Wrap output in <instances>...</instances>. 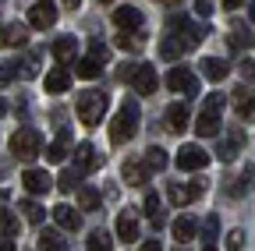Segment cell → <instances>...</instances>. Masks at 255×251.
<instances>
[{
	"instance_id": "f5cc1de1",
	"label": "cell",
	"mask_w": 255,
	"mask_h": 251,
	"mask_svg": "<svg viewBox=\"0 0 255 251\" xmlns=\"http://www.w3.org/2000/svg\"><path fill=\"white\" fill-rule=\"evenodd\" d=\"M202 251H216V248H213V244H206V248H202Z\"/></svg>"
},
{
	"instance_id": "8992f818",
	"label": "cell",
	"mask_w": 255,
	"mask_h": 251,
	"mask_svg": "<svg viewBox=\"0 0 255 251\" xmlns=\"http://www.w3.org/2000/svg\"><path fill=\"white\" fill-rule=\"evenodd\" d=\"M53 21H57V7L50 0H36V4L28 7V25L32 28H50Z\"/></svg>"
},
{
	"instance_id": "f35d334b",
	"label": "cell",
	"mask_w": 255,
	"mask_h": 251,
	"mask_svg": "<svg viewBox=\"0 0 255 251\" xmlns=\"http://www.w3.org/2000/svg\"><path fill=\"white\" fill-rule=\"evenodd\" d=\"M245 248V230H231L227 234V251H241Z\"/></svg>"
},
{
	"instance_id": "9a60e30c",
	"label": "cell",
	"mask_w": 255,
	"mask_h": 251,
	"mask_svg": "<svg viewBox=\"0 0 255 251\" xmlns=\"http://www.w3.org/2000/svg\"><path fill=\"white\" fill-rule=\"evenodd\" d=\"M68 149H71V131H68V128H60L57 138H53L50 149H46V160H50V163H60L64 156H68Z\"/></svg>"
},
{
	"instance_id": "681fc988",
	"label": "cell",
	"mask_w": 255,
	"mask_h": 251,
	"mask_svg": "<svg viewBox=\"0 0 255 251\" xmlns=\"http://www.w3.org/2000/svg\"><path fill=\"white\" fill-rule=\"evenodd\" d=\"M78 4H82V0H64V7H68V11H75Z\"/></svg>"
},
{
	"instance_id": "f907efd6",
	"label": "cell",
	"mask_w": 255,
	"mask_h": 251,
	"mask_svg": "<svg viewBox=\"0 0 255 251\" xmlns=\"http://www.w3.org/2000/svg\"><path fill=\"white\" fill-rule=\"evenodd\" d=\"M248 21H255V0L248 4Z\"/></svg>"
},
{
	"instance_id": "b9f144b4",
	"label": "cell",
	"mask_w": 255,
	"mask_h": 251,
	"mask_svg": "<svg viewBox=\"0 0 255 251\" xmlns=\"http://www.w3.org/2000/svg\"><path fill=\"white\" fill-rule=\"evenodd\" d=\"M14 78V64H4V60H0V85H7Z\"/></svg>"
},
{
	"instance_id": "5b68a950",
	"label": "cell",
	"mask_w": 255,
	"mask_h": 251,
	"mask_svg": "<svg viewBox=\"0 0 255 251\" xmlns=\"http://www.w3.org/2000/svg\"><path fill=\"white\" fill-rule=\"evenodd\" d=\"M202 191H206V180H195L191 187H184V184H167V198H170V205H188V202L202 198Z\"/></svg>"
},
{
	"instance_id": "3957f363",
	"label": "cell",
	"mask_w": 255,
	"mask_h": 251,
	"mask_svg": "<svg viewBox=\"0 0 255 251\" xmlns=\"http://www.w3.org/2000/svg\"><path fill=\"white\" fill-rule=\"evenodd\" d=\"M39 149H43V138H39V131H32V128H21V131H14V138H11V152L18 156V160H36L39 156Z\"/></svg>"
},
{
	"instance_id": "30bf717a",
	"label": "cell",
	"mask_w": 255,
	"mask_h": 251,
	"mask_svg": "<svg viewBox=\"0 0 255 251\" xmlns=\"http://www.w3.org/2000/svg\"><path fill=\"white\" fill-rule=\"evenodd\" d=\"M231 99H234V110H238V117H241V120H255V92H252V88L238 85Z\"/></svg>"
},
{
	"instance_id": "7c38bea8",
	"label": "cell",
	"mask_w": 255,
	"mask_h": 251,
	"mask_svg": "<svg viewBox=\"0 0 255 251\" xmlns=\"http://www.w3.org/2000/svg\"><path fill=\"white\" fill-rule=\"evenodd\" d=\"M131 85H135L138 96H152V92H156V71L149 64H138L135 75H131Z\"/></svg>"
},
{
	"instance_id": "d590c367",
	"label": "cell",
	"mask_w": 255,
	"mask_h": 251,
	"mask_svg": "<svg viewBox=\"0 0 255 251\" xmlns=\"http://www.w3.org/2000/svg\"><path fill=\"white\" fill-rule=\"evenodd\" d=\"M117 46H121V50H128V53H138V50H142V36L121 32V36H117Z\"/></svg>"
},
{
	"instance_id": "11a10c76",
	"label": "cell",
	"mask_w": 255,
	"mask_h": 251,
	"mask_svg": "<svg viewBox=\"0 0 255 251\" xmlns=\"http://www.w3.org/2000/svg\"><path fill=\"white\" fill-rule=\"evenodd\" d=\"M177 251H188V248H177Z\"/></svg>"
},
{
	"instance_id": "f1b7e54d",
	"label": "cell",
	"mask_w": 255,
	"mask_h": 251,
	"mask_svg": "<svg viewBox=\"0 0 255 251\" xmlns=\"http://www.w3.org/2000/svg\"><path fill=\"white\" fill-rule=\"evenodd\" d=\"M78 209L82 212L100 209V191H96V187H78Z\"/></svg>"
},
{
	"instance_id": "bcb514c9",
	"label": "cell",
	"mask_w": 255,
	"mask_h": 251,
	"mask_svg": "<svg viewBox=\"0 0 255 251\" xmlns=\"http://www.w3.org/2000/svg\"><path fill=\"white\" fill-rule=\"evenodd\" d=\"M142 251H163V248H159V241H145V244H142Z\"/></svg>"
},
{
	"instance_id": "2e32d148",
	"label": "cell",
	"mask_w": 255,
	"mask_h": 251,
	"mask_svg": "<svg viewBox=\"0 0 255 251\" xmlns=\"http://www.w3.org/2000/svg\"><path fill=\"white\" fill-rule=\"evenodd\" d=\"M174 25L181 28V36H177V39H181V46H184V50L199 46V39L206 36V28H202V25H188V21H181V18H174Z\"/></svg>"
},
{
	"instance_id": "9f6ffc18",
	"label": "cell",
	"mask_w": 255,
	"mask_h": 251,
	"mask_svg": "<svg viewBox=\"0 0 255 251\" xmlns=\"http://www.w3.org/2000/svg\"><path fill=\"white\" fill-rule=\"evenodd\" d=\"M100 4H107V0H100Z\"/></svg>"
},
{
	"instance_id": "74e56055",
	"label": "cell",
	"mask_w": 255,
	"mask_h": 251,
	"mask_svg": "<svg viewBox=\"0 0 255 251\" xmlns=\"http://www.w3.org/2000/svg\"><path fill=\"white\" fill-rule=\"evenodd\" d=\"M216 230H220V223H216V216H209L206 223H202V241H209V244H213V241H216Z\"/></svg>"
},
{
	"instance_id": "4dcf8cb0",
	"label": "cell",
	"mask_w": 255,
	"mask_h": 251,
	"mask_svg": "<svg viewBox=\"0 0 255 251\" xmlns=\"http://www.w3.org/2000/svg\"><path fill=\"white\" fill-rule=\"evenodd\" d=\"M181 53H184V46H181L177 36H167L163 43H159V57H163V60H177Z\"/></svg>"
},
{
	"instance_id": "7bdbcfd3",
	"label": "cell",
	"mask_w": 255,
	"mask_h": 251,
	"mask_svg": "<svg viewBox=\"0 0 255 251\" xmlns=\"http://www.w3.org/2000/svg\"><path fill=\"white\" fill-rule=\"evenodd\" d=\"M135 68H138V64H121V68H117V78H121V82H131Z\"/></svg>"
},
{
	"instance_id": "7402d4cb",
	"label": "cell",
	"mask_w": 255,
	"mask_h": 251,
	"mask_svg": "<svg viewBox=\"0 0 255 251\" xmlns=\"http://www.w3.org/2000/svg\"><path fill=\"white\" fill-rule=\"evenodd\" d=\"M68 88H71V75L64 71V68H57V71H50V75H46V92L60 96V92H68Z\"/></svg>"
},
{
	"instance_id": "1f68e13d",
	"label": "cell",
	"mask_w": 255,
	"mask_h": 251,
	"mask_svg": "<svg viewBox=\"0 0 255 251\" xmlns=\"http://www.w3.org/2000/svg\"><path fill=\"white\" fill-rule=\"evenodd\" d=\"M142 209H145V216L152 219L156 227L163 223V212H159V195H152V191H149V195H145V202H142Z\"/></svg>"
},
{
	"instance_id": "ee69618b",
	"label": "cell",
	"mask_w": 255,
	"mask_h": 251,
	"mask_svg": "<svg viewBox=\"0 0 255 251\" xmlns=\"http://www.w3.org/2000/svg\"><path fill=\"white\" fill-rule=\"evenodd\" d=\"M195 14H213V0H195Z\"/></svg>"
},
{
	"instance_id": "cb8c5ba5",
	"label": "cell",
	"mask_w": 255,
	"mask_h": 251,
	"mask_svg": "<svg viewBox=\"0 0 255 251\" xmlns=\"http://www.w3.org/2000/svg\"><path fill=\"white\" fill-rule=\"evenodd\" d=\"M227 46L241 53V50H252V46H255V39H252V32H248V28H241V25H238L234 32L227 36Z\"/></svg>"
},
{
	"instance_id": "8d00e7d4",
	"label": "cell",
	"mask_w": 255,
	"mask_h": 251,
	"mask_svg": "<svg viewBox=\"0 0 255 251\" xmlns=\"http://www.w3.org/2000/svg\"><path fill=\"white\" fill-rule=\"evenodd\" d=\"M21 212H25L28 223H43V209H39L36 202H21Z\"/></svg>"
},
{
	"instance_id": "ab89813d",
	"label": "cell",
	"mask_w": 255,
	"mask_h": 251,
	"mask_svg": "<svg viewBox=\"0 0 255 251\" xmlns=\"http://www.w3.org/2000/svg\"><path fill=\"white\" fill-rule=\"evenodd\" d=\"M223 99H227V96H220V92H213V96H206V110H216V113H220Z\"/></svg>"
},
{
	"instance_id": "484cf974",
	"label": "cell",
	"mask_w": 255,
	"mask_h": 251,
	"mask_svg": "<svg viewBox=\"0 0 255 251\" xmlns=\"http://www.w3.org/2000/svg\"><path fill=\"white\" fill-rule=\"evenodd\" d=\"M241 142H245V135H241V131H234L227 142H220L216 156H220V160H234V156H238V149H241Z\"/></svg>"
},
{
	"instance_id": "7a4b0ae2",
	"label": "cell",
	"mask_w": 255,
	"mask_h": 251,
	"mask_svg": "<svg viewBox=\"0 0 255 251\" xmlns=\"http://www.w3.org/2000/svg\"><path fill=\"white\" fill-rule=\"evenodd\" d=\"M138 120H142V113H138V103H131V99H128V103L117 110L114 124H110V142L124 145L128 138H131V135L138 131Z\"/></svg>"
},
{
	"instance_id": "d6986e66",
	"label": "cell",
	"mask_w": 255,
	"mask_h": 251,
	"mask_svg": "<svg viewBox=\"0 0 255 251\" xmlns=\"http://www.w3.org/2000/svg\"><path fill=\"white\" fill-rule=\"evenodd\" d=\"M53 223H57L60 230H78V227H82V216H78L71 205H57V209H53Z\"/></svg>"
},
{
	"instance_id": "4fadbf2b",
	"label": "cell",
	"mask_w": 255,
	"mask_h": 251,
	"mask_svg": "<svg viewBox=\"0 0 255 251\" xmlns=\"http://www.w3.org/2000/svg\"><path fill=\"white\" fill-rule=\"evenodd\" d=\"M195 131H199L202 138H216V135L223 131L220 113H216V110H202V113H199V120H195Z\"/></svg>"
},
{
	"instance_id": "83f0119b",
	"label": "cell",
	"mask_w": 255,
	"mask_h": 251,
	"mask_svg": "<svg viewBox=\"0 0 255 251\" xmlns=\"http://www.w3.org/2000/svg\"><path fill=\"white\" fill-rule=\"evenodd\" d=\"M21 223H18V216L7 212V209H0V237H18Z\"/></svg>"
},
{
	"instance_id": "f546056e",
	"label": "cell",
	"mask_w": 255,
	"mask_h": 251,
	"mask_svg": "<svg viewBox=\"0 0 255 251\" xmlns=\"http://www.w3.org/2000/svg\"><path fill=\"white\" fill-rule=\"evenodd\" d=\"M170 230H174V241H181V244H184V241H191V237H195V223H191V219H188V216H181V219H174V227H170Z\"/></svg>"
},
{
	"instance_id": "e0dca14e",
	"label": "cell",
	"mask_w": 255,
	"mask_h": 251,
	"mask_svg": "<svg viewBox=\"0 0 255 251\" xmlns=\"http://www.w3.org/2000/svg\"><path fill=\"white\" fill-rule=\"evenodd\" d=\"M184 128H188V106L184 103H170L167 106V131L181 135Z\"/></svg>"
},
{
	"instance_id": "6da1fadb",
	"label": "cell",
	"mask_w": 255,
	"mask_h": 251,
	"mask_svg": "<svg viewBox=\"0 0 255 251\" xmlns=\"http://www.w3.org/2000/svg\"><path fill=\"white\" fill-rule=\"evenodd\" d=\"M107 106H110V99H107V92H82L78 96V103H75V110H78V120L85 124V128H96V124L103 120V113H107Z\"/></svg>"
},
{
	"instance_id": "c3c4849f",
	"label": "cell",
	"mask_w": 255,
	"mask_h": 251,
	"mask_svg": "<svg viewBox=\"0 0 255 251\" xmlns=\"http://www.w3.org/2000/svg\"><path fill=\"white\" fill-rule=\"evenodd\" d=\"M223 7H227V11H234V7H241V0H223Z\"/></svg>"
},
{
	"instance_id": "d6a6232c",
	"label": "cell",
	"mask_w": 255,
	"mask_h": 251,
	"mask_svg": "<svg viewBox=\"0 0 255 251\" xmlns=\"http://www.w3.org/2000/svg\"><path fill=\"white\" fill-rule=\"evenodd\" d=\"M110 248H114V241H110L107 230H92L89 234V251H110Z\"/></svg>"
},
{
	"instance_id": "277c9868",
	"label": "cell",
	"mask_w": 255,
	"mask_h": 251,
	"mask_svg": "<svg viewBox=\"0 0 255 251\" xmlns=\"http://www.w3.org/2000/svg\"><path fill=\"white\" fill-rule=\"evenodd\" d=\"M177 167L181 170H202V167H209V152L202 145H181L177 149Z\"/></svg>"
},
{
	"instance_id": "60d3db41",
	"label": "cell",
	"mask_w": 255,
	"mask_h": 251,
	"mask_svg": "<svg viewBox=\"0 0 255 251\" xmlns=\"http://www.w3.org/2000/svg\"><path fill=\"white\" fill-rule=\"evenodd\" d=\"M238 71H241V78L255 82V64H252V60H241V64H238Z\"/></svg>"
},
{
	"instance_id": "44dd1931",
	"label": "cell",
	"mask_w": 255,
	"mask_h": 251,
	"mask_svg": "<svg viewBox=\"0 0 255 251\" xmlns=\"http://www.w3.org/2000/svg\"><path fill=\"white\" fill-rule=\"evenodd\" d=\"M117 237L121 241H138V219L131 212H121L117 216Z\"/></svg>"
},
{
	"instance_id": "db71d44e",
	"label": "cell",
	"mask_w": 255,
	"mask_h": 251,
	"mask_svg": "<svg viewBox=\"0 0 255 251\" xmlns=\"http://www.w3.org/2000/svg\"><path fill=\"white\" fill-rule=\"evenodd\" d=\"M163 4H177V0H163Z\"/></svg>"
},
{
	"instance_id": "52a82bcc",
	"label": "cell",
	"mask_w": 255,
	"mask_h": 251,
	"mask_svg": "<svg viewBox=\"0 0 255 251\" xmlns=\"http://www.w3.org/2000/svg\"><path fill=\"white\" fill-rule=\"evenodd\" d=\"M167 85H170L174 92H184V96H195V92H199V78L191 75L188 68H174V71L167 75Z\"/></svg>"
},
{
	"instance_id": "8fae6325",
	"label": "cell",
	"mask_w": 255,
	"mask_h": 251,
	"mask_svg": "<svg viewBox=\"0 0 255 251\" xmlns=\"http://www.w3.org/2000/svg\"><path fill=\"white\" fill-rule=\"evenodd\" d=\"M25 43H28V28L25 25H0V46L21 50Z\"/></svg>"
},
{
	"instance_id": "603a6c76",
	"label": "cell",
	"mask_w": 255,
	"mask_h": 251,
	"mask_svg": "<svg viewBox=\"0 0 255 251\" xmlns=\"http://www.w3.org/2000/svg\"><path fill=\"white\" fill-rule=\"evenodd\" d=\"M121 173H124L128 184H145V180H149V167H145V163H124Z\"/></svg>"
},
{
	"instance_id": "ba28073f",
	"label": "cell",
	"mask_w": 255,
	"mask_h": 251,
	"mask_svg": "<svg viewBox=\"0 0 255 251\" xmlns=\"http://www.w3.org/2000/svg\"><path fill=\"white\" fill-rule=\"evenodd\" d=\"M71 156H75V167H78V173H92V170H100V156H96V149H92L89 142H78Z\"/></svg>"
},
{
	"instance_id": "5bb4252c",
	"label": "cell",
	"mask_w": 255,
	"mask_h": 251,
	"mask_svg": "<svg viewBox=\"0 0 255 251\" xmlns=\"http://www.w3.org/2000/svg\"><path fill=\"white\" fill-rule=\"evenodd\" d=\"M114 25L121 28V32H128V28H135V32H138V28H142V11H138V7H131V4H128V7H117Z\"/></svg>"
},
{
	"instance_id": "d4e9b609",
	"label": "cell",
	"mask_w": 255,
	"mask_h": 251,
	"mask_svg": "<svg viewBox=\"0 0 255 251\" xmlns=\"http://www.w3.org/2000/svg\"><path fill=\"white\" fill-rule=\"evenodd\" d=\"M75 71H78V78H96V75L103 71V60L89 53V57H82V60H78V68H75Z\"/></svg>"
},
{
	"instance_id": "7dc6e473",
	"label": "cell",
	"mask_w": 255,
	"mask_h": 251,
	"mask_svg": "<svg viewBox=\"0 0 255 251\" xmlns=\"http://www.w3.org/2000/svg\"><path fill=\"white\" fill-rule=\"evenodd\" d=\"M0 251H14V244H11V237H0Z\"/></svg>"
},
{
	"instance_id": "e575fe53",
	"label": "cell",
	"mask_w": 255,
	"mask_h": 251,
	"mask_svg": "<svg viewBox=\"0 0 255 251\" xmlns=\"http://www.w3.org/2000/svg\"><path fill=\"white\" fill-rule=\"evenodd\" d=\"M78 170H60V177H57V187H60V191H75V187H78Z\"/></svg>"
},
{
	"instance_id": "9c48e42d",
	"label": "cell",
	"mask_w": 255,
	"mask_h": 251,
	"mask_svg": "<svg viewBox=\"0 0 255 251\" xmlns=\"http://www.w3.org/2000/svg\"><path fill=\"white\" fill-rule=\"evenodd\" d=\"M21 184H25L28 195H46L50 187H53V180H50L46 170H25V173H21Z\"/></svg>"
},
{
	"instance_id": "f6af8a7d",
	"label": "cell",
	"mask_w": 255,
	"mask_h": 251,
	"mask_svg": "<svg viewBox=\"0 0 255 251\" xmlns=\"http://www.w3.org/2000/svg\"><path fill=\"white\" fill-rule=\"evenodd\" d=\"M92 57H100V60H107V46H103L100 39H92Z\"/></svg>"
},
{
	"instance_id": "4316f807",
	"label": "cell",
	"mask_w": 255,
	"mask_h": 251,
	"mask_svg": "<svg viewBox=\"0 0 255 251\" xmlns=\"http://www.w3.org/2000/svg\"><path fill=\"white\" fill-rule=\"evenodd\" d=\"M68 244H64V237H60V230H43L39 234V251H64Z\"/></svg>"
},
{
	"instance_id": "ac0fdd59",
	"label": "cell",
	"mask_w": 255,
	"mask_h": 251,
	"mask_svg": "<svg viewBox=\"0 0 255 251\" xmlns=\"http://www.w3.org/2000/svg\"><path fill=\"white\" fill-rule=\"evenodd\" d=\"M199 71L209 78V82H223L231 75V68H227V60H220V57H206L202 64H199Z\"/></svg>"
},
{
	"instance_id": "ffe728a7",
	"label": "cell",
	"mask_w": 255,
	"mask_h": 251,
	"mask_svg": "<svg viewBox=\"0 0 255 251\" xmlns=\"http://www.w3.org/2000/svg\"><path fill=\"white\" fill-rule=\"evenodd\" d=\"M75 53H78L75 36H60V39L53 43V57L60 60V64H71V60H75Z\"/></svg>"
},
{
	"instance_id": "816d5d0a",
	"label": "cell",
	"mask_w": 255,
	"mask_h": 251,
	"mask_svg": "<svg viewBox=\"0 0 255 251\" xmlns=\"http://www.w3.org/2000/svg\"><path fill=\"white\" fill-rule=\"evenodd\" d=\"M4 113H7V103H4V99H0V117H4Z\"/></svg>"
},
{
	"instance_id": "836d02e7",
	"label": "cell",
	"mask_w": 255,
	"mask_h": 251,
	"mask_svg": "<svg viewBox=\"0 0 255 251\" xmlns=\"http://www.w3.org/2000/svg\"><path fill=\"white\" fill-rule=\"evenodd\" d=\"M145 167H149V170H163V167H167V152L159 149V145H149V152H145Z\"/></svg>"
}]
</instances>
